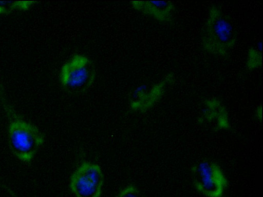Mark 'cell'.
Segmentation results:
<instances>
[{
  "label": "cell",
  "mask_w": 263,
  "mask_h": 197,
  "mask_svg": "<svg viewBox=\"0 0 263 197\" xmlns=\"http://www.w3.org/2000/svg\"><path fill=\"white\" fill-rule=\"evenodd\" d=\"M116 197H145V196L135 185H129L121 189Z\"/></svg>",
  "instance_id": "obj_11"
},
{
  "label": "cell",
  "mask_w": 263,
  "mask_h": 197,
  "mask_svg": "<svg viewBox=\"0 0 263 197\" xmlns=\"http://www.w3.org/2000/svg\"><path fill=\"white\" fill-rule=\"evenodd\" d=\"M96 75V69L92 61L84 55L76 54L62 66L60 80L66 92L71 94H81L90 88Z\"/></svg>",
  "instance_id": "obj_3"
},
{
  "label": "cell",
  "mask_w": 263,
  "mask_h": 197,
  "mask_svg": "<svg viewBox=\"0 0 263 197\" xmlns=\"http://www.w3.org/2000/svg\"><path fill=\"white\" fill-rule=\"evenodd\" d=\"M8 142L12 154L19 161L29 164L45 142V135L34 124L23 120L10 109Z\"/></svg>",
  "instance_id": "obj_2"
},
{
  "label": "cell",
  "mask_w": 263,
  "mask_h": 197,
  "mask_svg": "<svg viewBox=\"0 0 263 197\" xmlns=\"http://www.w3.org/2000/svg\"><path fill=\"white\" fill-rule=\"evenodd\" d=\"M262 63V44L260 42L257 46L249 49L246 63V68L251 71L260 68Z\"/></svg>",
  "instance_id": "obj_9"
},
{
  "label": "cell",
  "mask_w": 263,
  "mask_h": 197,
  "mask_svg": "<svg viewBox=\"0 0 263 197\" xmlns=\"http://www.w3.org/2000/svg\"><path fill=\"white\" fill-rule=\"evenodd\" d=\"M255 115L256 118L259 121L262 119V107L258 106L255 110Z\"/></svg>",
  "instance_id": "obj_12"
},
{
  "label": "cell",
  "mask_w": 263,
  "mask_h": 197,
  "mask_svg": "<svg viewBox=\"0 0 263 197\" xmlns=\"http://www.w3.org/2000/svg\"><path fill=\"white\" fill-rule=\"evenodd\" d=\"M34 1H0V14H8L14 10L26 11Z\"/></svg>",
  "instance_id": "obj_10"
},
{
  "label": "cell",
  "mask_w": 263,
  "mask_h": 197,
  "mask_svg": "<svg viewBox=\"0 0 263 197\" xmlns=\"http://www.w3.org/2000/svg\"><path fill=\"white\" fill-rule=\"evenodd\" d=\"M236 41V32L229 17L218 6H211L201 35L203 49L211 55L226 57Z\"/></svg>",
  "instance_id": "obj_1"
},
{
  "label": "cell",
  "mask_w": 263,
  "mask_h": 197,
  "mask_svg": "<svg viewBox=\"0 0 263 197\" xmlns=\"http://www.w3.org/2000/svg\"><path fill=\"white\" fill-rule=\"evenodd\" d=\"M175 82L173 73L166 74L158 83L150 86L138 87L129 94V105L130 109L136 112H145L152 108L162 97L168 86Z\"/></svg>",
  "instance_id": "obj_6"
},
{
  "label": "cell",
  "mask_w": 263,
  "mask_h": 197,
  "mask_svg": "<svg viewBox=\"0 0 263 197\" xmlns=\"http://www.w3.org/2000/svg\"><path fill=\"white\" fill-rule=\"evenodd\" d=\"M130 3L134 9L160 22L170 23L173 21L175 8L171 1H134Z\"/></svg>",
  "instance_id": "obj_8"
},
{
  "label": "cell",
  "mask_w": 263,
  "mask_h": 197,
  "mask_svg": "<svg viewBox=\"0 0 263 197\" xmlns=\"http://www.w3.org/2000/svg\"><path fill=\"white\" fill-rule=\"evenodd\" d=\"M191 173L196 190L205 197H222L228 187V179L216 162L202 160L191 168Z\"/></svg>",
  "instance_id": "obj_4"
},
{
  "label": "cell",
  "mask_w": 263,
  "mask_h": 197,
  "mask_svg": "<svg viewBox=\"0 0 263 197\" xmlns=\"http://www.w3.org/2000/svg\"><path fill=\"white\" fill-rule=\"evenodd\" d=\"M103 183L104 174L100 166L84 161L72 173L69 187L76 197H100Z\"/></svg>",
  "instance_id": "obj_5"
},
{
  "label": "cell",
  "mask_w": 263,
  "mask_h": 197,
  "mask_svg": "<svg viewBox=\"0 0 263 197\" xmlns=\"http://www.w3.org/2000/svg\"><path fill=\"white\" fill-rule=\"evenodd\" d=\"M204 108L199 121L216 131L228 130L230 127L226 107L218 99L212 98L204 102Z\"/></svg>",
  "instance_id": "obj_7"
}]
</instances>
